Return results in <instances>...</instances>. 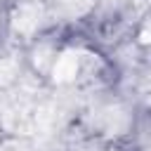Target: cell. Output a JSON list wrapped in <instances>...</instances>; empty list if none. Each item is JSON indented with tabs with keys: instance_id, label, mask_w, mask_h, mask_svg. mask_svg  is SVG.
<instances>
[{
	"instance_id": "6da1fadb",
	"label": "cell",
	"mask_w": 151,
	"mask_h": 151,
	"mask_svg": "<svg viewBox=\"0 0 151 151\" xmlns=\"http://www.w3.org/2000/svg\"><path fill=\"white\" fill-rule=\"evenodd\" d=\"M52 71H54V78H59V80L73 78L76 71H78V59H76V54H73V52H64L61 57H57L54 64H52Z\"/></svg>"
}]
</instances>
